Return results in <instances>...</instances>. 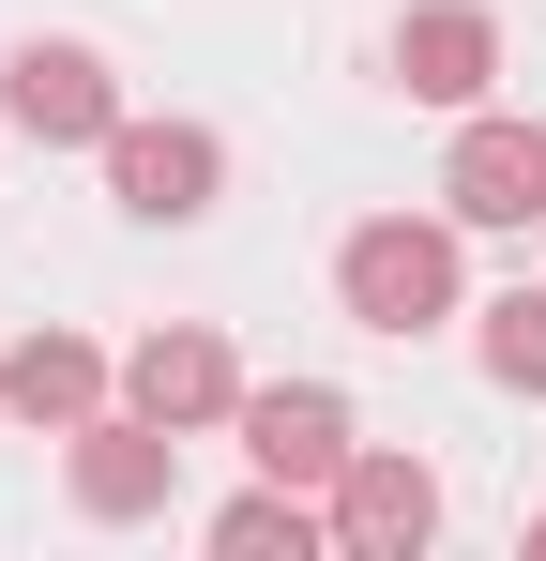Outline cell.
Wrapping results in <instances>:
<instances>
[{"mask_svg": "<svg viewBox=\"0 0 546 561\" xmlns=\"http://www.w3.org/2000/svg\"><path fill=\"white\" fill-rule=\"evenodd\" d=\"M334 304H350L364 334H441L455 319V228L441 213H364L350 243H334Z\"/></svg>", "mask_w": 546, "mask_h": 561, "instance_id": "cell-1", "label": "cell"}, {"mask_svg": "<svg viewBox=\"0 0 546 561\" xmlns=\"http://www.w3.org/2000/svg\"><path fill=\"white\" fill-rule=\"evenodd\" d=\"M441 213H455V228H546V122L470 106L455 152H441Z\"/></svg>", "mask_w": 546, "mask_h": 561, "instance_id": "cell-2", "label": "cell"}, {"mask_svg": "<svg viewBox=\"0 0 546 561\" xmlns=\"http://www.w3.org/2000/svg\"><path fill=\"white\" fill-rule=\"evenodd\" d=\"M61 485H77V516H106V531H122V516H168V485H182V425H152L137 394H122V410H91L77 456H61Z\"/></svg>", "mask_w": 546, "mask_h": 561, "instance_id": "cell-3", "label": "cell"}, {"mask_svg": "<svg viewBox=\"0 0 546 561\" xmlns=\"http://www.w3.org/2000/svg\"><path fill=\"white\" fill-rule=\"evenodd\" d=\"M106 183L137 228H197L213 183H228V152H213V122H106Z\"/></svg>", "mask_w": 546, "mask_h": 561, "instance_id": "cell-4", "label": "cell"}, {"mask_svg": "<svg viewBox=\"0 0 546 561\" xmlns=\"http://www.w3.org/2000/svg\"><path fill=\"white\" fill-rule=\"evenodd\" d=\"M0 122H15L31 152H106L122 92H106V61H91V46H15V61H0Z\"/></svg>", "mask_w": 546, "mask_h": 561, "instance_id": "cell-5", "label": "cell"}, {"mask_svg": "<svg viewBox=\"0 0 546 561\" xmlns=\"http://www.w3.org/2000/svg\"><path fill=\"white\" fill-rule=\"evenodd\" d=\"M122 394H137L152 425H182V440H197V425H243V365H228V334H213V319L137 334V350H122Z\"/></svg>", "mask_w": 546, "mask_h": 561, "instance_id": "cell-6", "label": "cell"}, {"mask_svg": "<svg viewBox=\"0 0 546 561\" xmlns=\"http://www.w3.org/2000/svg\"><path fill=\"white\" fill-rule=\"evenodd\" d=\"M395 77H410V106H486L501 15H486V0H410V15H395Z\"/></svg>", "mask_w": 546, "mask_h": 561, "instance_id": "cell-7", "label": "cell"}, {"mask_svg": "<svg viewBox=\"0 0 546 561\" xmlns=\"http://www.w3.org/2000/svg\"><path fill=\"white\" fill-rule=\"evenodd\" d=\"M425 531H441V470L425 456H350L334 470V547L350 561H410Z\"/></svg>", "mask_w": 546, "mask_h": 561, "instance_id": "cell-8", "label": "cell"}, {"mask_svg": "<svg viewBox=\"0 0 546 561\" xmlns=\"http://www.w3.org/2000/svg\"><path fill=\"white\" fill-rule=\"evenodd\" d=\"M243 456H259L273 485H319V501H334V470H350L364 440H350V410H334L319 379H273V394H243Z\"/></svg>", "mask_w": 546, "mask_h": 561, "instance_id": "cell-9", "label": "cell"}, {"mask_svg": "<svg viewBox=\"0 0 546 561\" xmlns=\"http://www.w3.org/2000/svg\"><path fill=\"white\" fill-rule=\"evenodd\" d=\"M106 350H91V334H31V350H0V410H15V425H46V440H77L91 410H106Z\"/></svg>", "mask_w": 546, "mask_h": 561, "instance_id": "cell-10", "label": "cell"}, {"mask_svg": "<svg viewBox=\"0 0 546 561\" xmlns=\"http://www.w3.org/2000/svg\"><path fill=\"white\" fill-rule=\"evenodd\" d=\"M470 365L501 379V394H546V288H501V304L470 319Z\"/></svg>", "mask_w": 546, "mask_h": 561, "instance_id": "cell-11", "label": "cell"}, {"mask_svg": "<svg viewBox=\"0 0 546 561\" xmlns=\"http://www.w3.org/2000/svg\"><path fill=\"white\" fill-rule=\"evenodd\" d=\"M532 547H546V516H532Z\"/></svg>", "mask_w": 546, "mask_h": 561, "instance_id": "cell-12", "label": "cell"}]
</instances>
